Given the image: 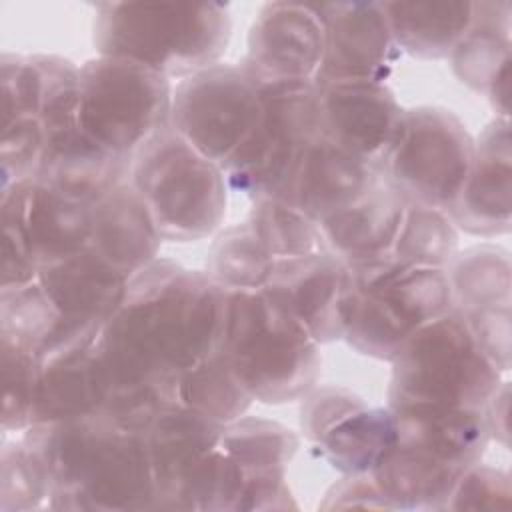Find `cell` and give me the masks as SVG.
I'll return each instance as SVG.
<instances>
[{"instance_id": "obj_1", "label": "cell", "mask_w": 512, "mask_h": 512, "mask_svg": "<svg viewBox=\"0 0 512 512\" xmlns=\"http://www.w3.org/2000/svg\"><path fill=\"white\" fill-rule=\"evenodd\" d=\"M226 292L200 270L156 258L138 270L96 344L110 376L104 414L142 432L172 400L174 378L214 352Z\"/></svg>"}, {"instance_id": "obj_2", "label": "cell", "mask_w": 512, "mask_h": 512, "mask_svg": "<svg viewBox=\"0 0 512 512\" xmlns=\"http://www.w3.org/2000/svg\"><path fill=\"white\" fill-rule=\"evenodd\" d=\"M24 444L50 480L52 510H154L156 486L142 432L104 412L50 424H32Z\"/></svg>"}, {"instance_id": "obj_3", "label": "cell", "mask_w": 512, "mask_h": 512, "mask_svg": "<svg viewBox=\"0 0 512 512\" xmlns=\"http://www.w3.org/2000/svg\"><path fill=\"white\" fill-rule=\"evenodd\" d=\"M218 348L254 402H298L318 384L320 344L264 288L226 292Z\"/></svg>"}, {"instance_id": "obj_4", "label": "cell", "mask_w": 512, "mask_h": 512, "mask_svg": "<svg viewBox=\"0 0 512 512\" xmlns=\"http://www.w3.org/2000/svg\"><path fill=\"white\" fill-rule=\"evenodd\" d=\"M230 30L226 4L104 2L96 6L92 38L102 56L182 80L220 62Z\"/></svg>"}, {"instance_id": "obj_5", "label": "cell", "mask_w": 512, "mask_h": 512, "mask_svg": "<svg viewBox=\"0 0 512 512\" xmlns=\"http://www.w3.org/2000/svg\"><path fill=\"white\" fill-rule=\"evenodd\" d=\"M452 308L444 268H418L392 254L346 264L342 340L356 352L390 362L424 324Z\"/></svg>"}, {"instance_id": "obj_6", "label": "cell", "mask_w": 512, "mask_h": 512, "mask_svg": "<svg viewBox=\"0 0 512 512\" xmlns=\"http://www.w3.org/2000/svg\"><path fill=\"white\" fill-rule=\"evenodd\" d=\"M128 180L166 242L204 240L224 222L228 184L222 168L170 124L134 154Z\"/></svg>"}, {"instance_id": "obj_7", "label": "cell", "mask_w": 512, "mask_h": 512, "mask_svg": "<svg viewBox=\"0 0 512 512\" xmlns=\"http://www.w3.org/2000/svg\"><path fill=\"white\" fill-rule=\"evenodd\" d=\"M390 364L388 406L432 402L484 410L504 382L452 308L418 328Z\"/></svg>"}, {"instance_id": "obj_8", "label": "cell", "mask_w": 512, "mask_h": 512, "mask_svg": "<svg viewBox=\"0 0 512 512\" xmlns=\"http://www.w3.org/2000/svg\"><path fill=\"white\" fill-rule=\"evenodd\" d=\"M170 108V78L140 62L98 54L80 64V128L122 158L170 124Z\"/></svg>"}, {"instance_id": "obj_9", "label": "cell", "mask_w": 512, "mask_h": 512, "mask_svg": "<svg viewBox=\"0 0 512 512\" xmlns=\"http://www.w3.org/2000/svg\"><path fill=\"white\" fill-rule=\"evenodd\" d=\"M260 116L224 164L228 188L250 200L280 196L308 146L320 136L314 80L278 82L260 88Z\"/></svg>"}, {"instance_id": "obj_10", "label": "cell", "mask_w": 512, "mask_h": 512, "mask_svg": "<svg viewBox=\"0 0 512 512\" xmlns=\"http://www.w3.org/2000/svg\"><path fill=\"white\" fill-rule=\"evenodd\" d=\"M474 158V138L442 106L404 108L398 132L378 172L408 204L446 210L462 190Z\"/></svg>"}, {"instance_id": "obj_11", "label": "cell", "mask_w": 512, "mask_h": 512, "mask_svg": "<svg viewBox=\"0 0 512 512\" xmlns=\"http://www.w3.org/2000/svg\"><path fill=\"white\" fill-rule=\"evenodd\" d=\"M260 108V86L242 64L218 62L172 88L170 126L224 168L254 128Z\"/></svg>"}, {"instance_id": "obj_12", "label": "cell", "mask_w": 512, "mask_h": 512, "mask_svg": "<svg viewBox=\"0 0 512 512\" xmlns=\"http://www.w3.org/2000/svg\"><path fill=\"white\" fill-rule=\"evenodd\" d=\"M0 220L2 246L22 252L42 270L88 248L92 204L30 178L0 188Z\"/></svg>"}, {"instance_id": "obj_13", "label": "cell", "mask_w": 512, "mask_h": 512, "mask_svg": "<svg viewBox=\"0 0 512 512\" xmlns=\"http://www.w3.org/2000/svg\"><path fill=\"white\" fill-rule=\"evenodd\" d=\"M38 282L60 312V326L42 356L46 360L96 342L106 322L122 306L130 276L88 246L64 262L42 268Z\"/></svg>"}, {"instance_id": "obj_14", "label": "cell", "mask_w": 512, "mask_h": 512, "mask_svg": "<svg viewBox=\"0 0 512 512\" xmlns=\"http://www.w3.org/2000/svg\"><path fill=\"white\" fill-rule=\"evenodd\" d=\"M324 32V52L314 76L324 82H384L400 48L392 36L382 2L312 4Z\"/></svg>"}, {"instance_id": "obj_15", "label": "cell", "mask_w": 512, "mask_h": 512, "mask_svg": "<svg viewBox=\"0 0 512 512\" xmlns=\"http://www.w3.org/2000/svg\"><path fill=\"white\" fill-rule=\"evenodd\" d=\"M246 46L240 64L260 88L314 80L324 52V32L312 4L270 2L254 18Z\"/></svg>"}, {"instance_id": "obj_16", "label": "cell", "mask_w": 512, "mask_h": 512, "mask_svg": "<svg viewBox=\"0 0 512 512\" xmlns=\"http://www.w3.org/2000/svg\"><path fill=\"white\" fill-rule=\"evenodd\" d=\"M316 90L320 134L378 168L404 112L394 92L384 82L358 80L324 82Z\"/></svg>"}, {"instance_id": "obj_17", "label": "cell", "mask_w": 512, "mask_h": 512, "mask_svg": "<svg viewBox=\"0 0 512 512\" xmlns=\"http://www.w3.org/2000/svg\"><path fill=\"white\" fill-rule=\"evenodd\" d=\"M444 212L458 230L478 238L510 232L512 140L508 118H494L474 138V158L466 182Z\"/></svg>"}, {"instance_id": "obj_18", "label": "cell", "mask_w": 512, "mask_h": 512, "mask_svg": "<svg viewBox=\"0 0 512 512\" xmlns=\"http://www.w3.org/2000/svg\"><path fill=\"white\" fill-rule=\"evenodd\" d=\"M42 128L46 146L34 178L64 196L94 204L130 178L132 160L96 144L80 128L78 110L58 114Z\"/></svg>"}, {"instance_id": "obj_19", "label": "cell", "mask_w": 512, "mask_h": 512, "mask_svg": "<svg viewBox=\"0 0 512 512\" xmlns=\"http://www.w3.org/2000/svg\"><path fill=\"white\" fill-rule=\"evenodd\" d=\"M318 344L342 340L346 264L328 250L276 260L264 286Z\"/></svg>"}, {"instance_id": "obj_20", "label": "cell", "mask_w": 512, "mask_h": 512, "mask_svg": "<svg viewBox=\"0 0 512 512\" xmlns=\"http://www.w3.org/2000/svg\"><path fill=\"white\" fill-rule=\"evenodd\" d=\"M224 426L212 416L180 402L170 400L158 408L144 430L156 486L154 510H168L180 484L220 446Z\"/></svg>"}, {"instance_id": "obj_21", "label": "cell", "mask_w": 512, "mask_h": 512, "mask_svg": "<svg viewBox=\"0 0 512 512\" xmlns=\"http://www.w3.org/2000/svg\"><path fill=\"white\" fill-rule=\"evenodd\" d=\"M376 166L342 150L322 134L308 146L278 198L316 224L356 204L376 180Z\"/></svg>"}, {"instance_id": "obj_22", "label": "cell", "mask_w": 512, "mask_h": 512, "mask_svg": "<svg viewBox=\"0 0 512 512\" xmlns=\"http://www.w3.org/2000/svg\"><path fill=\"white\" fill-rule=\"evenodd\" d=\"M388 408L396 422V444L430 454L460 470L482 462L492 440L484 410L432 402H406Z\"/></svg>"}, {"instance_id": "obj_23", "label": "cell", "mask_w": 512, "mask_h": 512, "mask_svg": "<svg viewBox=\"0 0 512 512\" xmlns=\"http://www.w3.org/2000/svg\"><path fill=\"white\" fill-rule=\"evenodd\" d=\"M108 396L110 376L96 342L58 352L42 360L32 424L98 414L104 410Z\"/></svg>"}, {"instance_id": "obj_24", "label": "cell", "mask_w": 512, "mask_h": 512, "mask_svg": "<svg viewBox=\"0 0 512 512\" xmlns=\"http://www.w3.org/2000/svg\"><path fill=\"white\" fill-rule=\"evenodd\" d=\"M406 208L404 196L378 172L356 204L318 224L324 250L344 264L390 254Z\"/></svg>"}, {"instance_id": "obj_25", "label": "cell", "mask_w": 512, "mask_h": 512, "mask_svg": "<svg viewBox=\"0 0 512 512\" xmlns=\"http://www.w3.org/2000/svg\"><path fill=\"white\" fill-rule=\"evenodd\" d=\"M160 244L156 222L130 180L92 204L88 246L130 278L158 258Z\"/></svg>"}, {"instance_id": "obj_26", "label": "cell", "mask_w": 512, "mask_h": 512, "mask_svg": "<svg viewBox=\"0 0 512 512\" xmlns=\"http://www.w3.org/2000/svg\"><path fill=\"white\" fill-rule=\"evenodd\" d=\"M396 440L392 410L362 400L336 418L314 446L340 474H370L394 450Z\"/></svg>"}, {"instance_id": "obj_27", "label": "cell", "mask_w": 512, "mask_h": 512, "mask_svg": "<svg viewBox=\"0 0 512 512\" xmlns=\"http://www.w3.org/2000/svg\"><path fill=\"white\" fill-rule=\"evenodd\" d=\"M466 470L396 444L370 472L392 510H444Z\"/></svg>"}, {"instance_id": "obj_28", "label": "cell", "mask_w": 512, "mask_h": 512, "mask_svg": "<svg viewBox=\"0 0 512 512\" xmlns=\"http://www.w3.org/2000/svg\"><path fill=\"white\" fill-rule=\"evenodd\" d=\"M510 34V2H474L472 22L448 56L454 76L470 90L486 94L492 82L510 68Z\"/></svg>"}, {"instance_id": "obj_29", "label": "cell", "mask_w": 512, "mask_h": 512, "mask_svg": "<svg viewBox=\"0 0 512 512\" xmlns=\"http://www.w3.org/2000/svg\"><path fill=\"white\" fill-rule=\"evenodd\" d=\"M400 52L420 60L448 58L468 30L474 2H382Z\"/></svg>"}, {"instance_id": "obj_30", "label": "cell", "mask_w": 512, "mask_h": 512, "mask_svg": "<svg viewBox=\"0 0 512 512\" xmlns=\"http://www.w3.org/2000/svg\"><path fill=\"white\" fill-rule=\"evenodd\" d=\"M446 276L456 314L510 308L512 268L506 248L476 244L462 252L458 250L446 266Z\"/></svg>"}, {"instance_id": "obj_31", "label": "cell", "mask_w": 512, "mask_h": 512, "mask_svg": "<svg viewBox=\"0 0 512 512\" xmlns=\"http://www.w3.org/2000/svg\"><path fill=\"white\" fill-rule=\"evenodd\" d=\"M172 402H180L228 424L244 416L254 400L236 378L222 350L216 348L174 378Z\"/></svg>"}, {"instance_id": "obj_32", "label": "cell", "mask_w": 512, "mask_h": 512, "mask_svg": "<svg viewBox=\"0 0 512 512\" xmlns=\"http://www.w3.org/2000/svg\"><path fill=\"white\" fill-rule=\"evenodd\" d=\"M298 446L300 440L288 426L246 414L228 422L220 438V450L242 474L286 472Z\"/></svg>"}, {"instance_id": "obj_33", "label": "cell", "mask_w": 512, "mask_h": 512, "mask_svg": "<svg viewBox=\"0 0 512 512\" xmlns=\"http://www.w3.org/2000/svg\"><path fill=\"white\" fill-rule=\"evenodd\" d=\"M274 262L248 222H240L214 236L204 272L224 292H250L266 286Z\"/></svg>"}, {"instance_id": "obj_34", "label": "cell", "mask_w": 512, "mask_h": 512, "mask_svg": "<svg viewBox=\"0 0 512 512\" xmlns=\"http://www.w3.org/2000/svg\"><path fill=\"white\" fill-rule=\"evenodd\" d=\"M246 222L274 260L324 250L320 226L284 198L252 200Z\"/></svg>"}, {"instance_id": "obj_35", "label": "cell", "mask_w": 512, "mask_h": 512, "mask_svg": "<svg viewBox=\"0 0 512 512\" xmlns=\"http://www.w3.org/2000/svg\"><path fill=\"white\" fill-rule=\"evenodd\" d=\"M392 258L418 268H444L458 254V228L440 208L408 204Z\"/></svg>"}, {"instance_id": "obj_36", "label": "cell", "mask_w": 512, "mask_h": 512, "mask_svg": "<svg viewBox=\"0 0 512 512\" xmlns=\"http://www.w3.org/2000/svg\"><path fill=\"white\" fill-rule=\"evenodd\" d=\"M58 326L60 312L38 280L0 290V336L42 360Z\"/></svg>"}, {"instance_id": "obj_37", "label": "cell", "mask_w": 512, "mask_h": 512, "mask_svg": "<svg viewBox=\"0 0 512 512\" xmlns=\"http://www.w3.org/2000/svg\"><path fill=\"white\" fill-rule=\"evenodd\" d=\"M2 432H24L32 424L42 360L28 348L0 336Z\"/></svg>"}, {"instance_id": "obj_38", "label": "cell", "mask_w": 512, "mask_h": 512, "mask_svg": "<svg viewBox=\"0 0 512 512\" xmlns=\"http://www.w3.org/2000/svg\"><path fill=\"white\" fill-rule=\"evenodd\" d=\"M50 480L38 456L24 444L4 442L0 452V510L26 512L48 506Z\"/></svg>"}, {"instance_id": "obj_39", "label": "cell", "mask_w": 512, "mask_h": 512, "mask_svg": "<svg viewBox=\"0 0 512 512\" xmlns=\"http://www.w3.org/2000/svg\"><path fill=\"white\" fill-rule=\"evenodd\" d=\"M46 134L36 118H18L2 124L0 136V188L30 180L38 174Z\"/></svg>"}, {"instance_id": "obj_40", "label": "cell", "mask_w": 512, "mask_h": 512, "mask_svg": "<svg viewBox=\"0 0 512 512\" xmlns=\"http://www.w3.org/2000/svg\"><path fill=\"white\" fill-rule=\"evenodd\" d=\"M510 496V474L478 462L460 476L444 510H508Z\"/></svg>"}, {"instance_id": "obj_41", "label": "cell", "mask_w": 512, "mask_h": 512, "mask_svg": "<svg viewBox=\"0 0 512 512\" xmlns=\"http://www.w3.org/2000/svg\"><path fill=\"white\" fill-rule=\"evenodd\" d=\"M460 316V314H458ZM488 360L506 376L512 364V314L510 308L480 310L460 316Z\"/></svg>"}, {"instance_id": "obj_42", "label": "cell", "mask_w": 512, "mask_h": 512, "mask_svg": "<svg viewBox=\"0 0 512 512\" xmlns=\"http://www.w3.org/2000/svg\"><path fill=\"white\" fill-rule=\"evenodd\" d=\"M298 508L286 472L242 474L234 510H290Z\"/></svg>"}, {"instance_id": "obj_43", "label": "cell", "mask_w": 512, "mask_h": 512, "mask_svg": "<svg viewBox=\"0 0 512 512\" xmlns=\"http://www.w3.org/2000/svg\"><path fill=\"white\" fill-rule=\"evenodd\" d=\"M322 510L334 508H386L392 510L378 484L370 474H342L338 482H334L324 500L320 502Z\"/></svg>"}, {"instance_id": "obj_44", "label": "cell", "mask_w": 512, "mask_h": 512, "mask_svg": "<svg viewBox=\"0 0 512 512\" xmlns=\"http://www.w3.org/2000/svg\"><path fill=\"white\" fill-rule=\"evenodd\" d=\"M508 408H510V386H508V380H504L500 388L494 392V396L488 400V404L484 406L490 438L500 440L504 446H508Z\"/></svg>"}]
</instances>
